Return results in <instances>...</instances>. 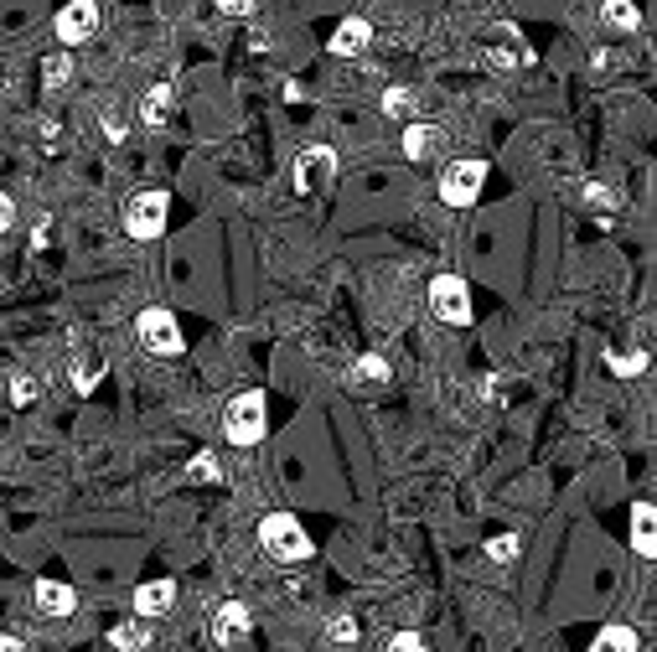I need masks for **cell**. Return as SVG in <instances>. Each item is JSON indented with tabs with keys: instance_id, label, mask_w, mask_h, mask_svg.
Instances as JSON below:
<instances>
[{
	"instance_id": "22",
	"label": "cell",
	"mask_w": 657,
	"mask_h": 652,
	"mask_svg": "<svg viewBox=\"0 0 657 652\" xmlns=\"http://www.w3.org/2000/svg\"><path fill=\"white\" fill-rule=\"evenodd\" d=\"M99 378H104L99 358H73V389H78V394H94Z\"/></svg>"
},
{
	"instance_id": "28",
	"label": "cell",
	"mask_w": 657,
	"mask_h": 652,
	"mask_svg": "<svg viewBox=\"0 0 657 652\" xmlns=\"http://www.w3.org/2000/svg\"><path fill=\"white\" fill-rule=\"evenodd\" d=\"M383 652H425V637H420V632H399V637L388 642Z\"/></svg>"
},
{
	"instance_id": "20",
	"label": "cell",
	"mask_w": 657,
	"mask_h": 652,
	"mask_svg": "<svg viewBox=\"0 0 657 652\" xmlns=\"http://www.w3.org/2000/svg\"><path fill=\"white\" fill-rule=\"evenodd\" d=\"M352 383H363V389H383V383H388V363L378 358V352L357 358V363H352Z\"/></svg>"
},
{
	"instance_id": "12",
	"label": "cell",
	"mask_w": 657,
	"mask_h": 652,
	"mask_svg": "<svg viewBox=\"0 0 657 652\" xmlns=\"http://www.w3.org/2000/svg\"><path fill=\"white\" fill-rule=\"evenodd\" d=\"M368 42H373V26L363 16H347L337 26V37H332V52L337 57H357V52H368Z\"/></svg>"
},
{
	"instance_id": "18",
	"label": "cell",
	"mask_w": 657,
	"mask_h": 652,
	"mask_svg": "<svg viewBox=\"0 0 657 652\" xmlns=\"http://www.w3.org/2000/svg\"><path fill=\"white\" fill-rule=\"evenodd\" d=\"M637 647H642L637 632L621 627V621H616V627H601V632H595V642H590V652H637Z\"/></svg>"
},
{
	"instance_id": "5",
	"label": "cell",
	"mask_w": 657,
	"mask_h": 652,
	"mask_svg": "<svg viewBox=\"0 0 657 652\" xmlns=\"http://www.w3.org/2000/svg\"><path fill=\"white\" fill-rule=\"evenodd\" d=\"M482 182H487V161H476V156L451 161L440 171V202L461 213V207H471L476 197H482Z\"/></svg>"
},
{
	"instance_id": "19",
	"label": "cell",
	"mask_w": 657,
	"mask_h": 652,
	"mask_svg": "<svg viewBox=\"0 0 657 652\" xmlns=\"http://www.w3.org/2000/svg\"><path fill=\"white\" fill-rule=\"evenodd\" d=\"M68 78H73V57L68 52H52L47 63H42V88H47V94H63Z\"/></svg>"
},
{
	"instance_id": "2",
	"label": "cell",
	"mask_w": 657,
	"mask_h": 652,
	"mask_svg": "<svg viewBox=\"0 0 657 652\" xmlns=\"http://www.w3.org/2000/svg\"><path fill=\"white\" fill-rule=\"evenodd\" d=\"M223 430L233 446H259L264 430H270V404H264L259 389H244V394H233L228 409H223Z\"/></svg>"
},
{
	"instance_id": "4",
	"label": "cell",
	"mask_w": 657,
	"mask_h": 652,
	"mask_svg": "<svg viewBox=\"0 0 657 652\" xmlns=\"http://www.w3.org/2000/svg\"><path fill=\"white\" fill-rule=\"evenodd\" d=\"M119 218H125V233L135 244H156L166 233V218H171V197L166 192H135Z\"/></svg>"
},
{
	"instance_id": "24",
	"label": "cell",
	"mask_w": 657,
	"mask_h": 652,
	"mask_svg": "<svg viewBox=\"0 0 657 652\" xmlns=\"http://www.w3.org/2000/svg\"><path fill=\"white\" fill-rule=\"evenodd\" d=\"M611 373L616 378H642L647 373V352H626V358H621V352H611Z\"/></svg>"
},
{
	"instance_id": "29",
	"label": "cell",
	"mask_w": 657,
	"mask_h": 652,
	"mask_svg": "<svg viewBox=\"0 0 657 652\" xmlns=\"http://www.w3.org/2000/svg\"><path fill=\"white\" fill-rule=\"evenodd\" d=\"M409 104H414L409 88H388V94H383V109H388V114H404Z\"/></svg>"
},
{
	"instance_id": "14",
	"label": "cell",
	"mask_w": 657,
	"mask_h": 652,
	"mask_svg": "<svg viewBox=\"0 0 657 652\" xmlns=\"http://www.w3.org/2000/svg\"><path fill=\"white\" fill-rule=\"evenodd\" d=\"M171 99H176V88H171V83H156L151 94L140 99V125H145V130H161V125H166Z\"/></svg>"
},
{
	"instance_id": "25",
	"label": "cell",
	"mask_w": 657,
	"mask_h": 652,
	"mask_svg": "<svg viewBox=\"0 0 657 652\" xmlns=\"http://www.w3.org/2000/svg\"><path fill=\"white\" fill-rule=\"evenodd\" d=\"M326 642L352 647V642H357V621H352V616H332V621H326Z\"/></svg>"
},
{
	"instance_id": "27",
	"label": "cell",
	"mask_w": 657,
	"mask_h": 652,
	"mask_svg": "<svg viewBox=\"0 0 657 652\" xmlns=\"http://www.w3.org/2000/svg\"><path fill=\"white\" fill-rule=\"evenodd\" d=\"M11 399H16L21 409H26V404H32V399H37V383H32V378H26V373H16V378H11Z\"/></svg>"
},
{
	"instance_id": "7",
	"label": "cell",
	"mask_w": 657,
	"mask_h": 652,
	"mask_svg": "<svg viewBox=\"0 0 657 652\" xmlns=\"http://www.w3.org/2000/svg\"><path fill=\"white\" fill-rule=\"evenodd\" d=\"M57 42L63 47H83L88 37L99 32V0H68L63 11H57Z\"/></svg>"
},
{
	"instance_id": "6",
	"label": "cell",
	"mask_w": 657,
	"mask_h": 652,
	"mask_svg": "<svg viewBox=\"0 0 657 652\" xmlns=\"http://www.w3.org/2000/svg\"><path fill=\"white\" fill-rule=\"evenodd\" d=\"M430 311L451 326H466L471 321V290L461 275H435L430 280Z\"/></svg>"
},
{
	"instance_id": "10",
	"label": "cell",
	"mask_w": 657,
	"mask_h": 652,
	"mask_svg": "<svg viewBox=\"0 0 657 652\" xmlns=\"http://www.w3.org/2000/svg\"><path fill=\"white\" fill-rule=\"evenodd\" d=\"M32 601H37V611H42V616H73V606H78L73 585H63V580H37Z\"/></svg>"
},
{
	"instance_id": "26",
	"label": "cell",
	"mask_w": 657,
	"mask_h": 652,
	"mask_svg": "<svg viewBox=\"0 0 657 652\" xmlns=\"http://www.w3.org/2000/svg\"><path fill=\"white\" fill-rule=\"evenodd\" d=\"M585 202H590V207H601V213H611V207H616L611 187H601V182H585Z\"/></svg>"
},
{
	"instance_id": "23",
	"label": "cell",
	"mask_w": 657,
	"mask_h": 652,
	"mask_svg": "<svg viewBox=\"0 0 657 652\" xmlns=\"http://www.w3.org/2000/svg\"><path fill=\"white\" fill-rule=\"evenodd\" d=\"M487 554L497 559V565H513V559L523 554V539L518 533H497V539H487Z\"/></svg>"
},
{
	"instance_id": "32",
	"label": "cell",
	"mask_w": 657,
	"mask_h": 652,
	"mask_svg": "<svg viewBox=\"0 0 657 652\" xmlns=\"http://www.w3.org/2000/svg\"><path fill=\"white\" fill-rule=\"evenodd\" d=\"M104 135H109V140H125V120H119V114H114V109L104 114Z\"/></svg>"
},
{
	"instance_id": "3",
	"label": "cell",
	"mask_w": 657,
	"mask_h": 652,
	"mask_svg": "<svg viewBox=\"0 0 657 652\" xmlns=\"http://www.w3.org/2000/svg\"><path fill=\"white\" fill-rule=\"evenodd\" d=\"M135 337H140V347L151 352V358H182V352H187L182 326H176V316L166 306H145L135 316Z\"/></svg>"
},
{
	"instance_id": "15",
	"label": "cell",
	"mask_w": 657,
	"mask_h": 652,
	"mask_svg": "<svg viewBox=\"0 0 657 652\" xmlns=\"http://www.w3.org/2000/svg\"><path fill=\"white\" fill-rule=\"evenodd\" d=\"M601 21L611 26V32H637L642 11H637V0H601Z\"/></svg>"
},
{
	"instance_id": "9",
	"label": "cell",
	"mask_w": 657,
	"mask_h": 652,
	"mask_svg": "<svg viewBox=\"0 0 657 652\" xmlns=\"http://www.w3.org/2000/svg\"><path fill=\"white\" fill-rule=\"evenodd\" d=\"M440 145H445V130H440V125L409 120V130H404V156H409V161H430Z\"/></svg>"
},
{
	"instance_id": "17",
	"label": "cell",
	"mask_w": 657,
	"mask_h": 652,
	"mask_svg": "<svg viewBox=\"0 0 657 652\" xmlns=\"http://www.w3.org/2000/svg\"><path fill=\"white\" fill-rule=\"evenodd\" d=\"M321 166H337V156L326 151V145H311V151L295 161V192H311V176H316Z\"/></svg>"
},
{
	"instance_id": "30",
	"label": "cell",
	"mask_w": 657,
	"mask_h": 652,
	"mask_svg": "<svg viewBox=\"0 0 657 652\" xmlns=\"http://www.w3.org/2000/svg\"><path fill=\"white\" fill-rule=\"evenodd\" d=\"M218 11H223V16H254L259 0H218Z\"/></svg>"
},
{
	"instance_id": "33",
	"label": "cell",
	"mask_w": 657,
	"mask_h": 652,
	"mask_svg": "<svg viewBox=\"0 0 657 652\" xmlns=\"http://www.w3.org/2000/svg\"><path fill=\"white\" fill-rule=\"evenodd\" d=\"M0 652H26V642L21 637H0Z\"/></svg>"
},
{
	"instance_id": "21",
	"label": "cell",
	"mask_w": 657,
	"mask_h": 652,
	"mask_svg": "<svg viewBox=\"0 0 657 652\" xmlns=\"http://www.w3.org/2000/svg\"><path fill=\"white\" fill-rule=\"evenodd\" d=\"M187 482H223V461L213 451H202L187 461Z\"/></svg>"
},
{
	"instance_id": "11",
	"label": "cell",
	"mask_w": 657,
	"mask_h": 652,
	"mask_svg": "<svg viewBox=\"0 0 657 652\" xmlns=\"http://www.w3.org/2000/svg\"><path fill=\"white\" fill-rule=\"evenodd\" d=\"M176 606V580H151L135 590V616H166Z\"/></svg>"
},
{
	"instance_id": "1",
	"label": "cell",
	"mask_w": 657,
	"mask_h": 652,
	"mask_svg": "<svg viewBox=\"0 0 657 652\" xmlns=\"http://www.w3.org/2000/svg\"><path fill=\"white\" fill-rule=\"evenodd\" d=\"M259 549L275 559V565H306V559L316 554L311 533L295 523V513H270L259 518Z\"/></svg>"
},
{
	"instance_id": "13",
	"label": "cell",
	"mask_w": 657,
	"mask_h": 652,
	"mask_svg": "<svg viewBox=\"0 0 657 652\" xmlns=\"http://www.w3.org/2000/svg\"><path fill=\"white\" fill-rule=\"evenodd\" d=\"M632 549L642 559L657 554V513H652V502H632Z\"/></svg>"
},
{
	"instance_id": "31",
	"label": "cell",
	"mask_w": 657,
	"mask_h": 652,
	"mask_svg": "<svg viewBox=\"0 0 657 652\" xmlns=\"http://www.w3.org/2000/svg\"><path fill=\"white\" fill-rule=\"evenodd\" d=\"M11 223H16V197L0 192V233H11Z\"/></svg>"
},
{
	"instance_id": "16",
	"label": "cell",
	"mask_w": 657,
	"mask_h": 652,
	"mask_svg": "<svg viewBox=\"0 0 657 652\" xmlns=\"http://www.w3.org/2000/svg\"><path fill=\"white\" fill-rule=\"evenodd\" d=\"M109 647L145 652V647H151V627H145V621H119V627H109Z\"/></svg>"
},
{
	"instance_id": "8",
	"label": "cell",
	"mask_w": 657,
	"mask_h": 652,
	"mask_svg": "<svg viewBox=\"0 0 657 652\" xmlns=\"http://www.w3.org/2000/svg\"><path fill=\"white\" fill-rule=\"evenodd\" d=\"M249 632H254V616H249L244 601H223V606L213 611V642H218V647H238Z\"/></svg>"
}]
</instances>
